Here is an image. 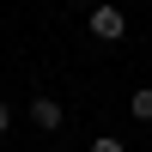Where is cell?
Instances as JSON below:
<instances>
[{"mask_svg":"<svg viewBox=\"0 0 152 152\" xmlns=\"http://www.w3.org/2000/svg\"><path fill=\"white\" fill-rule=\"evenodd\" d=\"M128 110H134L140 122H152V85H140V91H134V104H128Z\"/></svg>","mask_w":152,"mask_h":152,"instance_id":"obj_3","label":"cell"},{"mask_svg":"<svg viewBox=\"0 0 152 152\" xmlns=\"http://www.w3.org/2000/svg\"><path fill=\"white\" fill-rule=\"evenodd\" d=\"M91 152H128V146H122L116 134H97V140H91Z\"/></svg>","mask_w":152,"mask_h":152,"instance_id":"obj_4","label":"cell"},{"mask_svg":"<svg viewBox=\"0 0 152 152\" xmlns=\"http://www.w3.org/2000/svg\"><path fill=\"white\" fill-rule=\"evenodd\" d=\"M12 128V110H6V97H0V134H6Z\"/></svg>","mask_w":152,"mask_h":152,"instance_id":"obj_5","label":"cell"},{"mask_svg":"<svg viewBox=\"0 0 152 152\" xmlns=\"http://www.w3.org/2000/svg\"><path fill=\"white\" fill-rule=\"evenodd\" d=\"M91 37L97 43H122V37H128V18H122L116 6H91Z\"/></svg>","mask_w":152,"mask_h":152,"instance_id":"obj_1","label":"cell"},{"mask_svg":"<svg viewBox=\"0 0 152 152\" xmlns=\"http://www.w3.org/2000/svg\"><path fill=\"white\" fill-rule=\"evenodd\" d=\"M31 122H37V128H61V104H55V97H37V104H31Z\"/></svg>","mask_w":152,"mask_h":152,"instance_id":"obj_2","label":"cell"}]
</instances>
